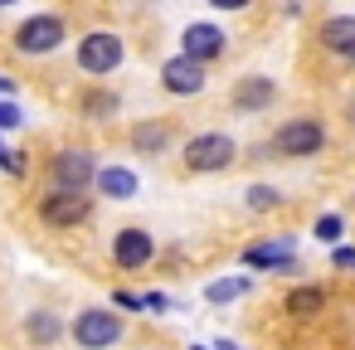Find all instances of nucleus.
Returning <instances> with one entry per match:
<instances>
[{"label":"nucleus","mask_w":355,"mask_h":350,"mask_svg":"<svg viewBox=\"0 0 355 350\" xmlns=\"http://www.w3.org/2000/svg\"><path fill=\"white\" fill-rule=\"evenodd\" d=\"M69 335H73L78 350H112V345L122 340V316L107 311V306H83V311L73 316Z\"/></svg>","instance_id":"nucleus-1"},{"label":"nucleus","mask_w":355,"mask_h":350,"mask_svg":"<svg viewBox=\"0 0 355 350\" xmlns=\"http://www.w3.org/2000/svg\"><path fill=\"white\" fill-rule=\"evenodd\" d=\"M234 156H239V146H234V137H224V132H200V137L185 141V170H195V175H205V170H229Z\"/></svg>","instance_id":"nucleus-2"},{"label":"nucleus","mask_w":355,"mask_h":350,"mask_svg":"<svg viewBox=\"0 0 355 350\" xmlns=\"http://www.w3.org/2000/svg\"><path fill=\"white\" fill-rule=\"evenodd\" d=\"M93 214V195L88 190H49L44 200H40V219L49 224V229H73V224H83Z\"/></svg>","instance_id":"nucleus-3"},{"label":"nucleus","mask_w":355,"mask_h":350,"mask_svg":"<svg viewBox=\"0 0 355 350\" xmlns=\"http://www.w3.org/2000/svg\"><path fill=\"white\" fill-rule=\"evenodd\" d=\"M321 146H326V127H321L316 117H292V122H282L277 137H272V151H277V156H316Z\"/></svg>","instance_id":"nucleus-4"},{"label":"nucleus","mask_w":355,"mask_h":350,"mask_svg":"<svg viewBox=\"0 0 355 350\" xmlns=\"http://www.w3.org/2000/svg\"><path fill=\"white\" fill-rule=\"evenodd\" d=\"M59 44H64V20H59V15H30V20L15 30V54L40 59V54H54Z\"/></svg>","instance_id":"nucleus-5"},{"label":"nucleus","mask_w":355,"mask_h":350,"mask_svg":"<svg viewBox=\"0 0 355 350\" xmlns=\"http://www.w3.org/2000/svg\"><path fill=\"white\" fill-rule=\"evenodd\" d=\"M117 64H122V40H117L112 30H93V35L78 40V69H83V73L103 78V73H112Z\"/></svg>","instance_id":"nucleus-6"},{"label":"nucleus","mask_w":355,"mask_h":350,"mask_svg":"<svg viewBox=\"0 0 355 350\" xmlns=\"http://www.w3.org/2000/svg\"><path fill=\"white\" fill-rule=\"evenodd\" d=\"M93 175H98V161L88 151H78V146L73 151H59L49 161V190H88Z\"/></svg>","instance_id":"nucleus-7"},{"label":"nucleus","mask_w":355,"mask_h":350,"mask_svg":"<svg viewBox=\"0 0 355 350\" xmlns=\"http://www.w3.org/2000/svg\"><path fill=\"white\" fill-rule=\"evenodd\" d=\"M156 258V238L146 234V229H117V238H112V263L122 268V272H137V268H146Z\"/></svg>","instance_id":"nucleus-8"},{"label":"nucleus","mask_w":355,"mask_h":350,"mask_svg":"<svg viewBox=\"0 0 355 350\" xmlns=\"http://www.w3.org/2000/svg\"><path fill=\"white\" fill-rule=\"evenodd\" d=\"M161 83H166V93H175V98H195V93L205 88V64H195V59L175 54V59H166Z\"/></svg>","instance_id":"nucleus-9"},{"label":"nucleus","mask_w":355,"mask_h":350,"mask_svg":"<svg viewBox=\"0 0 355 350\" xmlns=\"http://www.w3.org/2000/svg\"><path fill=\"white\" fill-rule=\"evenodd\" d=\"M180 54L195 59V64L219 59V54H224V30H214V25H190V30L180 35Z\"/></svg>","instance_id":"nucleus-10"},{"label":"nucleus","mask_w":355,"mask_h":350,"mask_svg":"<svg viewBox=\"0 0 355 350\" xmlns=\"http://www.w3.org/2000/svg\"><path fill=\"white\" fill-rule=\"evenodd\" d=\"M93 185H98L103 200H137V190H141L137 170H127V166H98Z\"/></svg>","instance_id":"nucleus-11"},{"label":"nucleus","mask_w":355,"mask_h":350,"mask_svg":"<svg viewBox=\"0 0 355 350\" xmlns=\"http://www.w3.org/2000/svg\"><path fill=\"white\" fill-rule=\"evenodd\" d=\"M292 238H277V243H253V248H243V268H258V272H268V268H292Z\"/></svg>","instance_id":"nucleus-12"},{"label":"nucleus","mask_w":355,"mask_h":350,"mask_svg":"<svg viewBox=\"0 0 355 350\" xmlns=\"http://www.w3.org/2000/svg\"><path fill=\"white\" fill-rule=\"evenodd\" d=\"M316 40H321L331 54H350V49H355V15H331V20L316 30Z\"/></svg>","instance_id":"nucleus-13"},{"label":"nucleus","mask_w":355,"mask_h":350,"mask_svg":"<svg viewBox=\"0 0 355 350\" xmlns=\"http://www.w3.org/2000/svg\"><path fill=\"white\" fill-rule=\"evenodd\" d=\"M272 98H277L272 78H243V83L234 88V107H243V112H263Z\"/></svg>","instance_id":"nucleus-14"},{"label":"nucleus","mask_w":355,"mask_h":350,"mask_svg":"<svg viewBox=\"0 0 355 350\" xmlns=\"http://www.w3.org/2000/svg\"><path fill=\"white\" fill-rule=\"evenodd\" d=\"M25 335H30L35 345H54V340L64 335V321H59L54 311H44V306H40V311H30V316H25Z\"/></svg>","instance_id":"nucleus-15"},{"label":"nucleus","mask_w":355,"mask_h":350,"mask_svg":"<svg viewBox=\"0 0 355 350\" xmlns=\"http://www.w3.org/2000/svg\"><path fill=\"white\" fill-rule=\"evenodd\" d=\"M326 306V292L321 287H297V292H287V301H282V311H292V316H316Z\"/></svg>","instance_id":"nucleus-16"},{"label":"nucleus","mask_w":355,"mask_h":350,"mask_svg":"<svg viewBox=\"0 0 355 350\" xmlns=\"http://www.w3.org/2000/svg\"><path fill=\"white\" fill-rule=\"evenodd\" d=\"M248 287H253V282H248V272H239V277H219V282H209V287H205V297H209L214 306H224V301H239Z\"/></svg>","instance_id":"nucleus-17"},{"label":"nucleus","mask_w":355,"mask_h":350,"mask_svg":"<svg viewBox=\"0 0 355 350\" xmlns=\"http://www.w3.org/2000/svg\"><path fill=\"white\" fill-rule=\"evenodd\" d=\"M243 195H248V209H258V214H268V209H282V195H277L272 185H248Z\"/></svg>","instance_id":"nucleus-18"},{"label":"nucleus","mask_w":355,"mask_h":350,"mask_svg":"<svg viewBox=\"0 0 355 350\" xmlns=\"http://www.w3.org/2000/svg\"><path fill=\"white\" fill-rule=\"evenodd\" d=\"M166 141H171L166 127H137V132H132V146H137V151H161Z\"/></svg>","instance_id":"nucleus-19"},{"label":"nucleus","mask_w":355,"mask_h":350,"mask_svg":"<svg viewBox=\"0 0 355 350\" xmlns=\"http://www.w3.org/2000/svg\"><path fill=\"white\" fill-rule=\"evenodd\" d=\"M311 234H316V238H321V243H336V238H340V234H345V219H340V214H321V219H316V229H311Z\"/></svg>","instance_id":"nucleus-20"},{"label":"nucleus","mask_w":355,"mask_h":350,"mask_svg":"<svg viewBox=\"0 0 355 350\" xmlns=\"http://www.w3.org/2000/svg\"><path fill=\"white\" fill-rule=\"evenodd\" d=\"M20 122H25V112H20L10 98H0V132H15Z\"/></svg>","instance_id":"nucleus-21"},{"label":"nucleus","mask_w":355,"mask_h":350,"mask_svg":"<svg viewBox=\"0 0 355 350\" xmlns=\"http://www.w3.org/2000/svg\"><path fill=\"white\" fill-rule=\"evenodd\" d=\"M112 306H122V311H146V301H141L137 292H112Z\"/></svg>","instance_id":"nucleus-22"},{"label":"nucleus","mask_w":355,"mask_h":350,"mask_svg":"<svg viewBox=\"0 0 355 350\" xmlns=\"http://www.w3.org/2000/svg\"><path fill=\"white\" fill-rule=\"evenodd\" d=\"M83 107H88V112H117V98H107V93H98V98H88Z\"/></svg>","instance_id":"nucleus-23"},{"label":"nucleus","mask_w":355,"mask_h":350,"mask_svg":"<svg viewBox=\"0 0 355 350\" xmlns=\"http://www.w3.org/2000/svg\"><path fill=\"white\" fill-rule=\"evenodd\" d=\"M141 301H146V311H166V306H171L166 292H141Z\"/></svg>","instance_id":"nucleus-24"},{"label":"nucleus","mask_w":355,"mask_h":350,"mask_svg":"<svg viewBox=\"0 0 355 350\" xmlns=\"http://www.w3.org/2000/svg\"><path fill=\"white\" fill-rule=\"evenodd\" d=\"M331 263H336V268H355V253H350V248H336Z\"/></svg>","instance_id":"nucleus-25"},{"label":"nucleus","mask_w":355,"mask_h":350,"mask_svg":"<svg viewBox=\"0 0 355 350\" xmlns=\"http://www.w3.org/2000/svg\"><path fill=\"white\" fill-rule=\"evenodd\" d=\"M209 6H214V10H243L248 0H209Z\"/></svg>","instance_id":"nucleus-26"},{"label":"nucleus","mask_w":355,"mask_h":350,"mask_svg":"<svg viewBox=\"0 0 355 350\" xmlns=\"http://www.w3.org/2000/svg\"><path fill=\"white\" fill-rule=\"evenodd\" d=\"M214 350H243V345H234V340H214Z\"/></svg>","instance_id":"nucleus-27"},{"label":"nucleus","mask_w":355,"mask_h":350,"mask_svg":"<svg viewBox=\"0 0 355 350\" xmlns=\"http://www.w3.org/2000/svg\"><path fill=\"white\" fill-rule=\"evenodd\" d=\"M345 59H350V64H355V49H350V54H345Z\"/></svg>","instance_id":"nucleus-28"},{"label":"nucleus","mask_w":355,"mask_h":350,"mask_svg":"<svg viewBox=\"0 0 355 350\" xmlns=\"http://www.w3.org/2000/svg\"><path fill=\"white\" fill-rule=\"evenodd\" d=\"M0 6H15V0H0Z\"/></svg>","instance_id":"nucleus-29"},{"label":"nucleus","mask_w":355,"mask_h":350,"mask_svg":"<svg viewBox=\"0 0 355 350\" xmlns=\"http://www.w3.org/2000/svg\"><path fill=\"white\" fill-rule=\"evenodd\" d=\"M350 117H355V103H350Z\"/></svg>","instance_id":"nucleus-30"},{"label":"nucleus","mask_w":355,"mask_h":350,"mask_svg":"<svg viewBox=\"0 0 355 350\" xmlns=\"http://www.w3.org/2000/svg\"><path fill=\"white\" fill-rule=\"evenodd\" d=\"M190 350H205V345H190Z\"/></svg>","instance_id":"nucleus-31"},{"label":"nucleus","mask_w":355,"mask_h":350,"mask_svg":"<svg viewBox=\"0 0 355 350\" xmlns=\"http://www.w3.org/2000/svg\"><path fill=\"white\" fill-rule=\"evenodd\" d=\"M146 350H156V345H146Z\"/></svg>","instance_id":"nucleus-32"}]
</instances>
